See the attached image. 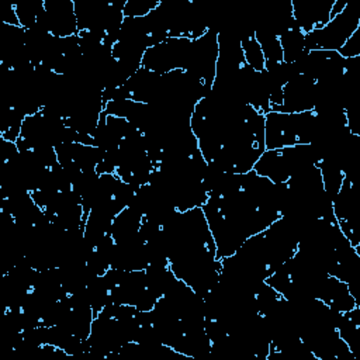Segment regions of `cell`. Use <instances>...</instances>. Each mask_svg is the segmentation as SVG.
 Listing matches in <instances>:
<instances>
[{"label":"cell","mask_w":360,"mask_h":360,"mask_svg":"<svg viewBox=\"0 0 360 360\" xmlns=\"http://www.w3.org/2000/svg\"><path fill=\"white\" fill-rule=\"evenodd\" d=\"M360 25V14L347 3L346 7L333 15L323 27L305 34L308 51H339L349 37Z\"/></svg>","instance_id":"6da1fadb"},{"label":"cell","mask_w":360,"mask_h":360,"mask_svg":"<svg viewBox=\"0 0 360 360\" xmlns=\"http://www.w3.org/2000/svg\"><path fill=\"white\" fill-rule=\"evenodd\" d=\"M35 27L45 30L55 38H68L79 34L75 1L44 0V10Z\"/></svg>","instance_id":"7a4b0ae2"},{"label":"cell","mask_w":360,"mask_h":360,"mask_svg":"<svg viewBox=\"0 0 360 360\" xmlns=\"http://www.w3.org/2000/svg\"><path fill=\"white\" fill-rule=\"evenodd\" d=\"M240 48L245 63L255 72H263L266 68V59L259 42L255 38V30L240 35Z\"/></svg>","instance_id":"3957f363"}]
</instances>
